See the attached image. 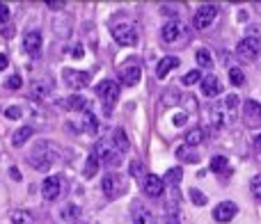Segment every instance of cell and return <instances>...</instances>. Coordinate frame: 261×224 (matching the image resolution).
Listing matches in <instances>:
<instances>
[{"label": "cell", "instance_id": "30bf717a", "mask_svg": "<svg viewBox=\"0 0 261 224\" xmlns=\"http://www.w3.org/2000/svg\"><path fill=\"white\" fill-rule=\"evenodd\" d=\"M243 124L248 128H261V103L248 99L243 105Z\"/></svg>", "mask_w": 261, "mask_h": 224}, {"label": "cell", "instance_id": "1f68e13d", "mask_svg": "<svg viewBox=\"0 0 261 224\" xmlns=\"http://www.w3.org/2000/svg\"><path fill=\"white\" fill-rule=\"evenodd\" d=\"M99 160H96V156H94V151L90 153V158H87V162H85V176L87 179H92V176L96 174V172H99Z\"/></svg>", "mask_w": 261, "mask_h": 224}, {"label": "cell", "instance_id": "ba28073f", "mask_svg": "<svg viewBox=\"0 0 261 224\" xmlns=\"http://www.w3.org/2000/svg\"><path fill=\"white\" fill-rule=\"evenodd\" d=\"M231 112L225 108V103L222 101H216V103H211V108H208V121H211L213 128H225L227 124H231Z\"/></svg>", "mask_w": 261, "mask_h": 224}, {"label": "cell", "instance_id": "4316f807", "mask_svg": "<svg viewBox=\"0 0 261 224\" xmlns=\"http://www.w3.org/2000/svg\"><path fill=\"white\" fill-rule=\"evenodd\" d=\"M96 124H99V121H96V117L92 115L90 110H87L85 115H83V119H81V130H87V133H96Z\"/></svg>", "mask_w": 261, "mask_h": 224}, {"label": "cell", "instance_id": "f1b7e54d", "mask_svg": "<svg viewBox=\"0 0 261 224\" xmlns=\"http://www.w3.org/2000/svg\"><path fill=\"white\" fill-rule=\"evenodd\" d=\"M227 167H229V160H227L225 156H213L211 158V172L222 174V172H227Z\"/></svg>", "mask_w": 261, "mask_h": 224}, {"label": "cell", "instance_id": "ffe728a7", "mask_svg": "<svg viewBox=\"0 0 261 224\" xmlns=\"http://www.w3.org/2000/svg\"><path fill=\"white\" fill-rule=\"evenodd\" d=\"M64 108L76 110V112H87L90 110V101L81 94H73V96H69V99H64Z\"/></svg>", "mask_w": 261, "mask_h": 224}, {"label": "cell", "instance_id": "681fc988", "mask_svg": "<svg viewBox=\"0 0 261 224\" xmlns=\"http://www.w3.org/2000/svg\"><path fill=\"white\" fill-rule=\"evenodd\" d=\"M151 224H158V222H156V220H151Z\"/></svg>", "mask_w": 261, "mask_h": 224}, {"label": "cell", "instance_id": "484cf974", "mask_svg": "<svg viewBox=\"0 0 261 224\" xmlns=\"http://www.w3.org/2000/svg\"><path fill=\"white\" fill-rule=\"evenodd\" d=\"M9 220H12V224H32V213L30 211H12V215H9Z\"/></svg>", "mask_w": 261, "mask_h": 224}, {"label": "cell", "instance_id": "8fae6325", "mask_svg": "<svg viewBox=\"0 0 261 224\" xmlns=\"http://www.w3.org/2000/svg\"><path fill=\"white\" fill-rule=\"evenodd\" d=\"M236 213H239V206H236L234 202H220L216 208H213V220L220 222V224H227V222L234 220Z\"/></svg>", "mask_w": 261, "mask_h": 224}, {"label": "cell", "instance_id": "603a6c76", "mask_svg": "<svg viewBox=\"0 0 261 224\" xmlns=\"http://www.w3.org/2000/svg\"><path fill=\"white\" fill-rule=\"evenodd\" d=\"M32 133H35V128H32V126H21V128L14 133L12 144H14V147H23V144H25L28 139L32 137Z\"/></svg>", "mask_w": 261, "mask_h": 224}, {"label": "cell", "instance_id": "9c48e42d", "mask_svg": "<svg viewBox=\"0 0 261 224\" xmlns=\"http://www.w3.org/2000/svg\"><path fill=\"white\" fill-rule=\"evenodd\" d=\"M62 80L71 90H85L90 85V73L87 71H76V69H62Z\"/></svg>", "mask_w": 261, "mask_h": 224}, {"label": "cell", "instance_id": "5bb4252c", "mask_svg": "<svg viewBox=\"0 0 261 224\" xmlns=\"http://www.w3.org/2000/svg\"><path fill=\"white\" fill-rule=\"evenodd\" d=\"M140 76H142V69H140V64L138 62H126L122 69H119V78H122V82L124 85H128V87H133V85H138L140 82Z\"/></svg>", "mask_w": 261, "mask_h": 224}, {"label": "cell", "instance_id": "3957f363", "mask_svg": "<svg viewBox=\"0 0 261 224\" xmlns=\"http://www.w3.org/2000/svg\"><path fill=\"white\" fill-rule=\"evenodd\" d=\"M96 96L101 99V103H103L106 112H110V110H113V105L119 101V87H117V82H113V80L99 82V85H96Z\"/></svg>", "mask_w": 261, "mask_h": 224}, {"label": "cell", "instance_id": "e0dca14e", "mask_svg": "<svg viewBox=\"0 0 261 224\" xmlns=\"http://www.w3.org/2000/svg\"><path fill=\"white\" fill-rule=\"evenodd\" d=\"M199 85H202V94H204V96H208V99H213V96H218V94L222 92V82H220V78L213 76V73L204 76Z\"/></svg>", "mask_w": 261, "mask_h": 224}, {"label": "cell", "instance_id": "7402d4cb", "mask_svg": "<svg viewBox=\"0 0 261 224\" xmlns=\"http://www.w3.org/2000/svg\"><path fill=\"white\" fill-rule=\"evenodd\" d=\"M30 92H32V96H35L37 101H41V99H46V96L53 92V87H50L48 80H35L32 82V87H30Z\"/></svg>", "mask_w": 261, "mask_h": 224}, {"label": "cell", "instance_id": "d4e9b609", "mask_svg": "<svg viewBox=\"0 0 261 224\" xmlns=\"http://www.w3.org/2000/svg\"><path fill=\"white\" fill-rule=\"evenodd\" d=\"M204 142V128H193L186 133V147H197Z\"/></svg>", "mask_w": 261, "mask_h": 224}, {"label": "cell", "instance_id": "f546056e", "mask_svg": "<svg viewBox=\"0 0 261 224\" xmlns=\"http://www.w3.org/2000/svg\"><path fill=\"white\" fill-rule=\"evenodd\" d=\"M78 215H81V211H78V206H76V204H67V206L62 208V213H60V217H62L64 222L78 220Z\"/></svg>", "mask_w": 261, "mask_h": 224}, {"label": "cell", "instance_id": "4fadbf2b", "mask_svg": "<svg viewBox=\"0 0 261 224\" xmlns=\"http://www.w3.org/2000/svg\"><path fill=\"white\" fill-rule=\"evenodd\" d=\"M62 192V179L60 176H46L44 183H41V194H44L46 202H55Z\"/></svg>", "mask_w": 261, "mask_h": 224}, {"label": "cell", "instance_id": "5b68a950", "mask_svg": "<svg viewBox=\"0 0 261 224\" xmlns=\"http://www.w3.org/2000/svg\"><path fill=\"white\" fill-rule=\"evenodd\" d=\"M94 156H96V160H99V165H101V162H103V165H117V162L122 160V153L113 147V142H110V139H101V142L96 144V147H94Z\"/></svg>", "mask_w": 261, "mask_h": 224}, {"label": "cell", "instance_id": "83f0119b", "mask_svg": "<svg viewBox=\"0 0 261 224\" xmlns=\"http://www.w3.org/2000/svg\"><path fill=\"white\" fill-rule=\"evenodd\" d=\"M176 156H179L184 162H199V156L193 151V147H186V144L176 149Z\"/></svg>", "mask_w": 261, "mask_h": 224}, {"label": "cell", "instance_id": "9a60e30c", "mask_svg": "<svg viewBox=\"0 0 261 224\" xmlns=\"http://www.w3.org/2000/svg\"><path fill=\"white\" fill-rule=\"evenodd\" d=\"M186 32V25L181 21H176V18H172V21H167L165 25H163L161 35H163V41H167V44H174V41L181 39V35Z\"/></svg>", "mask_w": 261, "mask_h": 224}, {"label": "cell", "instance_id": "8992f818", "mask_svg": "<svg viewBox=\"0 0 261 224\" xmlns=\"http://www.w3.org/2000/svg\"><path fill=\"white\" fill-rule=\"evenodd\" d=\"M124 190H126V183H124V179L119 174H115V172H110V174H106L103 179H101V192L108 199L119 197Z\"/></svg>", "mask_w": 261, "mask_h": 224}, {"label": "cell", "instance_id": "cb8c5ba5", "mask_svg": "<svg viewBox=\"0 0 261 224\" xmlns=\"http://www.w3.org/2000/svg\"><path fill=\"white\" fill-rule=\"evenodd\" d=\"M181 179H184V170H181V167H172V170H167L163 183H170L172 188H176V185L181 183Z\"/></svg>", "mask_w": 261, "mask_h": 224}, {"label": "cell", "instance_id": "f35d334b", "mask_svg": "<svg viewBox=\"0 0 261 224\" xmlns=\"http://www.w3.org/2000/svg\"><path fill=\"white\" fill-rule=\"evenodd\" d=\"M21 108H18V105H12V108H7L5 110V117H7V119H18V117H21Z\"/></svg>", "mask_w": 261, "mask_h": 224}, {"label": "cell", "instance_id": "44dd1931", "mask_svg": "<svg viewBox=\"0 0 261 224\" xmlns=\"http://www.w3.org/2000/svg\"><path fill=\"white\" fill-rule=\"evenodd\" d=\"M110 142H113V147L117 149L119 153H126L128 147H130V142H128V137H126V130H124V128H115Z\"/></svg>", "mask_w": 261, "mask_h": 224}, {"label": "cell", "instance_id": "7dc6e473", "mask_svg": "<svg viewBox=\"0 0 261 224\" xmlns=\"http://www.w3.org/2000/svg\"><path fill=\"white\" fill-rule=\"evenodd\" d=\"M254 149H261V135H257V139H254Z\"/></svg>", "mask_w": 261, "mask_h": 224}, {"label": "cell", "instance_id": "7c38bea8", "mask_svg": "<svg viewBox=\"0 0 261 224\" xmlns=\"http://www.w3.org/2000/svg\"><path fill=\"white\" fill-rule=\"evenodd\" d=\"M142 192L147 194V197H151V199H158V197H163V192H165V183H163L161 176L149 174V176H144Z\"/></svg>", "mask_w": 261, "mask_h": 224}, {"label": "cell", "instance_id": "6da1fadb", "mask_svg": "<svg viewBox=\"0 0 261 224\" xmlns=\"http://www.w3.org/2000/svg\"><path fill=\"white\" fill-rule=\"evenodd\" d=\"M55 153H58V149L53 147L50 142H39L35 149H32V153H30V165L35 167V170H39V172H46L50 165L55 162Z\"/></svg>", "mask_w": 261, "mask_h": 224}, {"label": "cell", "instance_id": "836d02e7", "mask_svg": "<svg viewBox=\"0 0 261 224\" xmlns=\"http://www.w3.org/2000/svg\"><path fill=\"white\" fill-rule=\"evenodd\" d=\"M190 202H193L195 206H204V204H206V194H204L202 190L193 188V190H190Z\"/></svg>", "mask_w": 261, "mask_h": 224}, {"label": "cell", "instance_id": "60d3db41", "mask_svg": "<svg viewBox=\"0 0 261 224\" xmlns=\"http://www.w3.org/2000/svg\"><path fill=\"white\" fill-rule=\"evenodd\" d=\"M165 224H181V220H179V215H176V213H167V215H165Z\"/></svg>", "mask_w": 261, "mask_h": 224}, {"label": "cell", "instance_id": "4dcf8cb0", "mask_svg": "<svg viewBox=\"0 0 261 224\" xmlns=\"http://www.w3.org/2000/svg\"><path fill=\"white\" fill-rule=\"evenodd\" d=\"M128 174L133 176V179H142V176L147 174V165H144L142 160H133L128 167Z\"/></svg>", "mask_w": 261, "mask_h": 224}, {"label": "cell", "instance_id": "d590c367", "mask_svg": "<svg viewBox=\"0 0 261 224\" xmlns=\"http://www.w3.org/2000/svg\"><path fill=\"white\" fill-rule=\"evenodd\" d=\"M229 82L231 85H243L245 82V76H243V71H241V69H229Z\"/></svg>", "mask_w": 261, "mask_h": 224}, {"label": "cell", "instance_id": "7a4b0ae2", "mask_svg": "<svg viewBox=\"0 0 261 224\" xmlns=\"http://www.w3.org/2000/svg\"><path fill=\"white\" fill-rule=\"evenodd\" d=\"M236 55H239L241 62H254V60L261 55V39H254V37H243L236 46Z\"/></svg>", "mask_w": 261, "mask_h": 224}, {"label": "cell", "instance_id": "f6af8a7d", "mask_svg": "<svg viewBox=\"0 0 261 224\" xmlns=\"http://www.w3.org/2000/svg\"><path fill=\"white\" fill-rule=\"evenodd\" d=\"M9 174H12V179L21 181V174H18V170H16V167H12V170H9Z\"/></svg>", "mask_w": 261, "mask_h": 224}, {"label": "cell", "instance_id": "8d00e7d4", "mask_svg": "<svg viewBox=\"0 0 261 224\" xmlns=\"http://www.w3.org/2000/svg\"><path fill=\"white\" fill-rule=\"evenodd\" d=\"M21 85H23V80L18 73H14V76H9L7 80H5V87H7V90H18Z\"/></svg>", "mask_w": 261, "mask_h": 224}, {"label": "cell", "instance_id": "52a82bcc", "mask_svg": "<svg viewBox=\"0 0 261 224\" xmlns=\"http://www.w3.org/2000/svg\"><path fill=\"white\" fill-rule=\"evenodd\" d=\"M113 37H115V41L122 44V46H135L138 44V30H135L133 23H126V21L117 23V25L113 27Z\"/></svg>", "mask_w": 261, "mask_h": 224}, {"label": "cell", "instance_id": "ac0fdd59", "mask_svg": "<svg viewBox=\"0 0 261 224\" xmlns=\"http://www.w3.org/2000/svg\"><path fill=\"white\" fill-rule=\"evenodd\" d=\"M179 67V58H174V55H165V58L161 60V62L156 64V78H165L167 73L172 71V69H176Z\"/></svg>", "mask_w": 261, "mask_h": 224}, {"label": "cell", "instance_id": "2e32d148", "mask_svg": "<svg viewBox=\"0 0 261 224\" xmlns=\"http://www.w3.org/2000/svg\"><path fill=\"white\" fill-rule=\"evenodd\" d=\"M41 46H44V39H41V32L39 30L25 32V37H23V48H25L28 55H39L41 53Z\"/></svg>", "mask_w": 261, "mask_h": 224}, {"label": "cell", "instance_id": "bcb514c9", "mask_svg": "<svg viewBox=\"0 0 261 224\" xmlns=\"http://www.w3.org/2000/svg\"><path fill=\"white\" fill-rule=\"evenodd\" d=\"M71 53H73V58H81V55H83V48H81V46H78V44H76V48H73V50H71Z\"/></svg>", "mask_w": 261, "mask_h": 224}, {"label": "cell", "instance_id": "277c9868", "mask_svg": "<svg viewBox=\"0 0 261 224\" xmlns=\"http://www.w3.org/2000/svg\"><path fill=\"white\" fill-rule=\"evenodd\" d=\"M218 14H220L218 5H202L193 16V25L197 27V30H206V27H211L213 23L218 21Z\"/></svg>", "mask_w": 261, "mask_h": 224}, {"label": "cell", "instance_id": "d6986e66", "mask_svg": "<svg viewBox=\"0 0 261 224\" xmlns=\"http://www.w3.org/2000/svg\"><path fill=\"white\" fill-rule=\"evenodd\" d=\"M130 217H133V224H151V220H153V215L140 202H135L133 206H130Z\"/></svg>", "mask_w": 261, "mask_h": 224}, {"label": "cell", "instance_id": "ee69618b", "mask_svg": "<svg viewBox=\"0 0 261 224\" xmlns=\"http://www.w3.org/2000/svg\"><path fill=\"white\" fill-rule=\"evenodd\" d=\"M7 64H9L7 55H0V71H3V69H7Z\"/></svg>", "mask_w": 261, "mask_h": 224}, {"label": "cell", "instance_id": "d6a6232c", "mask_svg": "<svg viewBox=\"0 0 261 224\" xmlns=\"http://www.w3.org/2000/svg\"><path fill=\"white\" fill-rule=\"evenodd\" d=\"M197 64L202 69H211L213 67V58H211V53H208V50H197Z\"/></svg>", "mask_w": 261, "mask_h": 224}, {"label": "cell", "instance_id": "e575fe53", "mask_svg": "<svg viewBox=\"0 0 261 224\" xmlns=\"http://www.w3.org/2000/svg\"><path fill=\"white\" fill-rule=\"evenodd\" d=\"M195 82H202V73H199L197 69H193V71H188L184 76V85L190 87V85H195Z\"/></svg>", "mask_w": 261, "mask_h": 224}, {"label": "cell", "instance_id": "ab89813d", "mask_svg": "<svg viewBox=\"0 0 261 224\" xmlns=\"http://www.w3.org/2000/svg\"><path fill=\"white\" fill-rule=\"evenodd\" d=\"M9 14H12V12H9L7 5L0 3V23H7L9 21Z\"/></svg>", "mask_w": 261, "mask_h": 224}, {"label": "cell", "instance_id": "74e56055", "mask_svg": "<svg viewBox=\"0 0 261 224\" xmlns=\"http://www.w3.org/2000/svg\"><path fill=\"white\" fill-rule=\"evenodd\" d=\"M250 190H252L254 197L261 199V174H257L252 181H250Z\"/></svg>", "mask_w": 261, "mask_h": 224}, {"label": "cell", "instance_id": "c3c4849f", "mask_svg": "<svg viewBox=\"0 0 261 224\" xmlns=\"http://www.w3.org/2000/svg\"><path fill=\"white\" fill-rule=\"evenodd\" d=\"M254 7H257V12L261 14V3H254Z\"/></svg>", "mask_w": 261, "mask_h": 224}, {"label": "cell", "instance_id": "b9f144b4", "mask_svg": "<svg viewBox=\"0 0 261 224\" xmlns=\"http://www.w3.org/2000/svg\"><path fill=\"white\" fill-rule=\"evenodd\" d=\"M46 5H48L50 9H64V3H62V0H48Z\"/></svg>", "mask_w": 261, "mask_h": 224}, {"label": "cell", "instance_id": "7bdbcfd3", "mask_svg": "<svg viewBox=\"0 0 261 224\" xmlns=\"http://www.w3.org/2000/svg\"><path fill=\"white\" fill-rule=\"evenodd\" d=\"M186 119H188V117H186V115H176L172 121H174V126H184V124H186Z\"/></svg>", "mask_w": 261, "mask_h": 224}]
</instances>
